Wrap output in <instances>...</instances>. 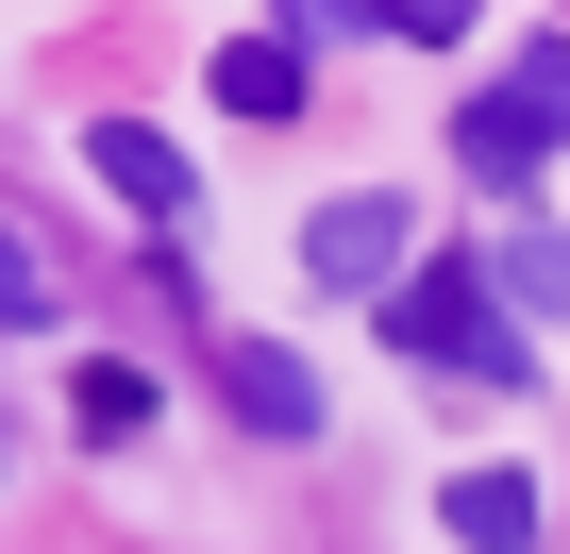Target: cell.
<instances>
[{"label": "cell", "instance_id": "cell-1", "mask_svg": "<svg viewBox=\"0 0 570 554\" xmlns=\"http://www.w3.org/2000/svg\"><path fill=\"white\" fill-rule=\"evenodd\" d=\"M386 337H403L420 370H470V387H520V370H537V353H520V303L487 286L470 252H420V269H403V303H386Z\"/></svg>", "mask_w": 570, "mask_h": 554}, {"label": "cell", "instance_id": "cell-2", "mask_svg": "<svg viewBox=\"0 0 570 554\" xmlns=\"http://www.w3.org/2000/svg\"><path fill=\"white\" fill-rule=\"evenodd\" d=\"M553 135H570V35H537V51H520V68H503V85H487V101L453 118L470 185H520V168H537Z\"/></svg>", "mask_w": 570, "mask_h": 554}, {"label": "cell", "instance_id": "cell-3", "mask_svg": "<svg viewBox=\"0 0 570 554\" xmlns=\"http://www.w3.org/2000/svg\"><path fill=\"white\" fill-rule=\"evenodd\" d=\"M303 269H320L336 303H403V269H420V252H403V202H386V185L320 202V218H303Z\"/></svg>", "mask_w": 570, "mask_h": 554}, {"label": "cell", "instance_id": "cell-4", "mask_svg": "<svg viewBox=\"0 0 570 554\" xmlns=\"http://www.w3.org/2000/svg\"><path fill=\"white\" fill-rule=\"evenodd\" d=\"M218 387H235V420H252V437H320V370H303V353L235 337V353H218Z\"/></svg>", "mask_w": 570, "mask_h": 554}, {"label": "cell", "instance_id": "cell-5", "mask_svg": "<svg viewBox=\"0 0 570 554\" xmlns=\"http://www.w3.org/2000/svg\"><path fill=\"white\" fill-rule=\"evenodd\" d=\"M85 168H101L118 202H151V218H185V202H202V185H185V152H168L151 118H101V135H85Z\"/></svg>", "mask_w": 570, "mask_h": 554}, {"label": "cell", "instance_id": "cell-6", "mask_svg": "<svg viewBox=\"0 0 570 554\" xmlns=\"http://www.w3.org/2000/svg\"><path fill=\"white\" fill-rule=\"evenodd\" d=\"M436 521H453L470 554H537V470H453Z\"/></svg>", "mask_w": 570, "mask_h": 554}, {"label": "cell", "instance_id": "cell-7", "mask_svg": "<svg viewBox=\"0 0 570 554\" xmlns=\"http://www.w3.org/2000/svg\"><path fill=\"white\" fill-rule=\"evenodd\" d=\"M218 101L235 118H285V101H303V35H235L218 51Z\"/></svg>", "mask_w": 570, "mask_h": 554}, {"label": "cell", "instance_id": "cell-8", "mask_svg": "<svg viewBox=\"0 0 570 554\" xmlns=\"http://www.w3.org/2000/svg\"><path fill=\"white\" fill-rule=\"evenodd\" d=\"M487 286H503V303H570V235H503Z\"/></svg>", "mask_w": 570, "mask_h": 554}, {"label": "cell", "instance_id": "cell-9", "mask_svg": "<svg viewBox=\"0 0 570 554\" xmlns=\"http://www.w3.org/2000/svg\"><path fill=\"white\" fill-rule=\"evenodd\" d=\"M35 303H51V269H35V235H18V218H0V320H35Z\"/></svg>", "mask_w": 570, "mask_h": 554}]
</instances>
